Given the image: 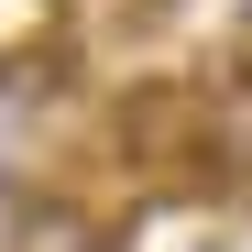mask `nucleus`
Instances as JSON below:
<instances>
[{
    "instance_id": "obj_2",
    "label": "nucleus",
    "mask_w": 252,
    "mask_h": 252,
    "mask_svg": "<svg viewBox=\"0 0 252 252\" xmlns=\"http://www.w3.org/2000/svg\"><path fill=\"white\" fill-rule=\"evenodd\" d=\"M197 187L252 197V44L197 66Z\"/></svg>"
},
{
    "instance_id": "obj_1",
    "label": "nucleus",
    "mask_w": 252,
    "mask_h": 252,
    "mask_svg": "<svg viewBox=\"0 0 252 252\" xmlns=\"http://www.w3.org/2000/svg\"><path fill=\"white\" fill-rule=\"evenodd\" d=\"M110 154L132 176H187L197 187V77H132L110 99Z\"/></svg>"
},
{
    "instance_id": "obj_3",
    "label": "nucleus",
    "mask_w": 252,
    "mask_h": 252,
    "mask_svg": "<svg viewBox=\"0 0 252 252\" xmlns=\"http://www.w3.org/2000/svg\"><path fill=\"white\" fill-rule=\"evenodd\" d=\"M0 252H121V241L77 187H22L0 208Z\"/></svg>"
}]
</instances>
